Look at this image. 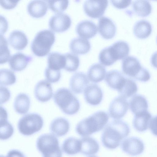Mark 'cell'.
<instances>
[{
  "mask_svg": "<svg viewBox=\"0 0 157 157\" xmlns=\"http://www.w3.org/2000/svg\"><path fill=\"white\" fill-rule=\"evenodd\" d=\"M36 99L41 102H46L52 97L53 90L51 83L46 80L39 81L36 85L34 91Z\"/></svg>",
  "mask_w": 157,
  "mask_h": 157,
  "instance_id": "cell-13",
  "label": "cell"
},
{
  "mask_svg": "<svg viewBox=\"0 0 157 157\" xmlns=\"http://www.w3.org/2000/svg\"><path fill=\"white\" fill-rule=\"evenodd\" d=\"M156 117H152L151 121L149 128L150 129L151 132L155 135H156Z\"/></svg>",
  "mask_w": 157,
  "mask_h": 157,
  "instance_id": "cell-47",
  "label": "cell"
},
{
  "mask_svg": "<svg viewBox=\"0 0 157 157\" xmlns=\"http://www.w3.org/2000/svg\"><path fill=\"white\" fill-rule=\"evenodd\" d=\"M99 60L101 64L105 66H110L115 62L110 55L108 47L100 51L99 55Z\"/></svg>",
  "mask_w": 157,
  "mask_h": 157,
  "instance_id": "cell-39",
  "label": "cell"
},
{
  "mask_svg": "<svg viewBox=\"0 0 157 157\" xmlns=\"http://www.w3.org/2000/svg\"><path fill=\"white\" fill-rule=\"evenodd\" d=\"M122 69L126 75L142 82L148 81L151 77L149 71L141 66L136 58L133 56H128L124 59Z\"/></svg>",
  "mask_w": 157,
  "mask_h": 157,
  "instance_id": "cell-5",
  "label": "cell"
},
{
  "mask_svg": "<svg viewBox=\"0 0 157 157\" xmlns=\"http://www.w3.org/2000/svg\"><path fill=\"white\" fill-rule=\"evenodd\" d=\"M152 117L148 111L135 115L133 120L134 128L139 132L145 131L149 128Z\"/></svg>",
  "mask_w": 157,
  "mask_h": 157,
  "instance_id": "cell-22",
  "label": "cell"
},
{
  "mask_svg": "<svg viewBox=\"0 0 157 157\" xmlns=\"http://www.w3.org/2000/svg\"><path fill=\"white\" fill-rule=\"evenodd\" d=\"M70 128V124L66 119L59 117L54 119L51 123L50 130L54 135L58 137L64 136Z\"/></svg>",
  "mask_w": 157,
  "mask_h": 157,
  "instance_id": "cell-20",
  "label": "cell"
},
{
  "mask_svg": "<svg viewBox=\"0 0 157 157\" xmlns=\"http://www.w3.org/2000/svg\"><path fill=\"white\" fill-rule=\"evenodd\" d=\"M132 6L134 12L138 15L145 17L151 13L152 7L147 0H135L132 2Z\"/></svg>",
  "mask_w": 157,
  "mask_h": 157,
  "instance_id": "cell-32",
  "label": "cell"
},
{
  "mask_svg": "<svg viewBox=\"0 0 157 157\" xmlns=\"http://www.w3.org/2000/svg\"><path fill=\"white\" fill-rule=\"evenodd\" d=\"M105 78L107 85L111 88L117 91L122 86L126 78L121 72L116 70L108 72Z\"/></svg>",
  "mask_w": 157,
  "mask_h": 157,
  "instance_id": "cell-19",
  "label": "cell"
},
{
  "mask_svg": "<svg viewBox=\"0 0 157 157\" xmlns=\"http://www.w3.org/2000/svg\"><path fill=\"white\" fill-rule=\"evenodd\" d=\"M65 65L64 69L69 72H74L78 69L79 65V59L78 56L72 53L64 54Z\"/></svg>",
  "mask_w": 157,
  "mask_h": 157,
  "instance_id": "cell-34",
  "label": "cell"
},
{
  "mask_svg": "<svg viewBox=\"0 0 157 157\" xmlns=\"http://www.w3.org/2000/svg\"><path fill=\"white\" fill-rule=\"evenodd\" d=\"M47 3L42 0H33L30 2L27 6L29 14L35 18H40L44 16L48 10Z\"/></svg>",
  "mask_w": 157,
  "mask_h": 157,
  "instance_id": "cell-23",
  "label": "cell"
},
{
  "mask_svg": "<svg viewBox=\"0 0 157 157\" xmlns=\"http://www.w3.org/2000/svg\"><path fill=\"white\" fill-rule=\"evenodd\" d=\"M30 104V101L29 96L24 93H20L15 98L14 108L18 113L25 114L29 110Z\"/></svg>",
  "mask_w": 157,
  "mask_h": 157,
  "instance_id": "cell-29",
  "label": "cell"
},
{
  "mask_svg": "<svg viewBox=\"0 0 157 157\" xmlns=\"http://www.w3.org/2000/svg\"><path fill=\"white\" fill-rule=\"evenodd\" d=\"M32 59L31 56L21 52H18L11 56L9 63L12 70L15 71H20L24 69Z\"/></svg>",
  "mask_w": 157,
  "mask_h": 157,
  "instance_id": "cell-15",
  "label": "cell"
},
{
  "mask_svg": "<svg viewBox=\"0 0 157 157\" xmlns=\"http://www.w3.org/2000/svg\"><path fill=\"white\" fill-rule=\"evenodd\" d=\"M55 36L52 31L46 29L38 32L31 44V49L36 56L43 57L49 52L55 42Z\"/></svg>",
  "mask_w": 157,
  "mask_h": 157,
  "instance_id": "cell-4",
  "label": "cell"
},
{
  "mask_svg": "<svg viewBox=\"0 0 157 157\" xmlns=\"http://www.w3.org/2000/svg\"><path fill=\"white\" fill-rule=\"evenodd\" d=\"M43 124V120L40 115L36 113H30L20 118L18 128L21 134L29 136L40 131Z\"/></svg>",
  "mask_w": 157,
  "mask_h": 157,
  "instance_id": "cell-7",
  "label": "cell"
},
{
  "mask_svg": "<svg viewBox=\"0 0 157 157\" xmlns=\"http://www.w3.org/2000/svg\"><path fill=\"white\" fill-rule=\"evenodd\" d=\"M130 109L135 115L147 111L148 104L146 98L140 94L134 95L129 102Z\"/></svg>",
  "mask_w": 157,
  "mask_h": 157,
  "instance_id": "cell-25",
  "label": "cell"
},
{
  "mask_svg": "<svg viewBox=\"0 0 157 157\" xmlns=\"http://www.w3.org/2000/svg\"><path fill=\"white\" fill-rule=\"evenodd\" d=\"M53 98L56 105L66 114H75L79 109V101L71 91L67 88L58 89L54 93Z\"/></svg>",
  "mask_w": 157,
  "mask_h": 157,
  "instance_id": "cell-3",
  "label": "cell"
},
{
  "mask_svg": "<svg viewBox=\"0 0 157 157\" xmlns=\"http://www.w3.org/2000/svg\"><path fill=\"white\" fill-rule=\"evenodd\" d=\"M11 45L17 50L24 49L28 44V39L25 34L22 31L16 30L10 34L8 38Z\"/></svg>",
  "mask_w": 157,
  "mask_h": 157,
  "instance_id": "cell-21",
  "label": "cell"
},
{
  "mask_svg": "<svg viewBox=\"0 0 157 157\" xmlns=\"http://www.w3.org/2000/svg\"><path fill=\"white\" fill-rule=\"evenodd\" d=\"M109 119V116L105 112L97 111L79 122L76 127V131L82 136H89L101 130Z\"/></svg>",
  "mask_w": 157,
  "mask_h": 157,
  "instance_id": "cell-2",
  "label": "cell"
},
{
  "mask_svg": "<svg viewBox=\"0 0 157 157\" xmlns=\"http://www.w3.org/2000/svg\"><path fill=\"white\" fill-rule=\"evenodd\" d=\"M0 157H5L2 155H0Z\"/></svg>",
  "mask_w": 157,
  "mask_h": 157,
  "instance_id": "cell-48",
  "label": "cell"
},
{
  "mask_svg": "<svg viewBox=\"0 0 157 157\" xmlns=\"http://www.w3.org/2000/svg\"><path fill=\"white\" fill-rule=\"evenodd\" d=\"M108 48L111 56L115 61L125 58L128 54L130 49L128 44L122 40L116 41Z\"/></svg>",
  "mask_w": 157,
  "mask_h": 157,
  "instance_id": "cell-18",
  "label": "cell"
},
{
  "mask_svg": "<svg viewBox=\"0 0 157 157\" xmlns=\"http://www.w3.org/2000/svg\"><path fill=\"white\" fill-rule=\"evenodd\" d=\"M6 157H25V156L22 152L19 151L12 150L8 152Z\"/></svg>",
  "mask_w": 157,
  "mask_h": 157,
  "instance_id": "cell-45",
  "label": "cell"
},
{
  "mask_svg": "<svg viewBox=\"0 0 157 157\" xmlns=\"http://www.w3.org/2000/svg\"><path fill=\"white\" fill-rule=\"evenodd\" d=\"M108 4L107 0H86L83 4L85 13L93 18H98L104 13Z\"/></svg>",
  "mask_w": 157,
  "mask_h": 157,
  "instance_id": "cell-9",
  "label": "cell"
},
{
  "mask_svg": "<svg viewBox=\"0 0 157 157\" xmlns=\"http://www.w3.org/2000/svg\"><path fill=\"white\" fill-rule=\"evenodd\" d=\"M44 75L46 80L51 83L58 82L61 77L60 71L52 69L48 67L45 70Z\"/></svg>",
  "mask_w": 157,
  "mask_h": 157,
  "instance_id": "cell-40",
  "label": "cell"
},
{
  "mask_svg": "<svg viewBox=\"0 0 157 157\" xmlns=\"http://www.w3.org/2000/svg\"><path fill=\"white\" fill-rule=\"evenodd\" d=\"M70 48L75 54H84L87 53L91 48L90 44L87 39L81 37L74 38L70 42Z\"/></svg>",
  "mask_w": 157,
  "mask_h": 157,
  "instance_id": "cell-26",
  "label": "cell"
},
{
  "mask_svg": "<svg viewBox=\"0 0 157 157\" xmlns=\"http://www.w3.org/2000/svg\"><path fill=\"white\" fill-rule=\"evenodd\" d=\"M89 83L86 75L81 72L75 73L71 77L70 87L71 91L76 94L81 93Z\"/></svg>",
  "mask_w": 157,
  "mask_h": 157,
  "instance_id": "cell-16",
  "label": "cell"
},
{
  "mask_svg": "<svg viewBox=\"0 0 157 157\" xmlns=\"http://www.w3.org/2000/svg\"><path fill=\"white\" fill-rule=\"evenodd\" d=\"M84 96L88 104L93 106L97 105L102 100V91L97 84H91L87 86L84 90Z\"/></svg>",
  "mask_w": 157,
  "mask_h": 157,
  "instance_id": "cell-12",
  "label": "cell"
},
{
  "mask_svg": "<svg viewBox=\"0 0 157 157\" xmlns=\"http://www.w3.org/2000/svg\"><path fill=\"white\" fill-rule=\"evenodd\" d=\"M98 29L101 36L107 39L113 38L116 32V27L114 22L110 18L105 16L99 19Z\"/></svg>",
  "mask_w": 157,
  "mask_h": 157,
  "instance_id": "cell-14",
  "label": "cell"
},
{
  "mask_svg": "<svg viewBox=\"0 0 157 157\" xmlns=\"http://www.w3.org/2000/svg\"><path fill=\"white\" fill-rule=\"evenodd\" d=\"M129 107L127 100L120 96L115 98L111 102L109 108L110 116L116 120H119L126 113Z\"/></svg>",
  "mask_w": 157,
  "mask_h": 157,
  "instance_id": "cell-8",
  "label": "cell"
},
{
  "mask_svg": "<svg viewBox=\"0 0 157 157\" xmlns=\"http://www.w3.org/2000/svg\"><path fill=\"white\" fill-rule=\"evenodd\" d=\"M76 31L81 38L89 39L95 35L98 29L96 24L92 21L85 20L80 22L77 25Z\"/></svg>",
  "mask_w": 157,
  "mask_h": 157,
  "instance_id": "cell-17",
  "label": "cell"
},
{
  "mask_svg": "<svg viewBox=\"0 0 157 157\" xmlns=\"http://www.w3.org/2000/svg\"><path fill=\"white\" fill-rule=\"evenodd\" d=\"M98 157L96 156H90V157Z\"/></svg>",
  "mask_w": 157,
  "mask_h": 157,
  "instance_id": "cell-49",
  "label": "cell"
},
{
  "mask_svg": "<svg viewBox=\"0 0 157 157\" xmlns=\"http://www.w3.org/2000/svg\"><path fill=\"white\" fill-rule=\"evenodd\" d=\"M121 148L126 154L132 156H136L143 152L144 146L141 140L133 136L124 139L121 144Z\"/></svg>",
  "mask_w": 157,
  "mask_h": 157,
  "instance_id": "cell-10",
  "label": "cell"
},
{
  "mask_svg": "<svg viewBox=\"0 0 157 157\" xmlns=\"http://www.w3.org/2000/svg\"><path fill=\"white\" fill-rule=\"evenodd\" d=\"M8 27V23L6 18L0 14V35L3 34L7 31Z\"/></svg>",
  "mask_w": 157,
  "mask_h": 157,
  "instance_id": "cell-44",
  "label": "cell"
},
{
  "mask_svg": "<svg viewBox=\"0 0 157 157\" xmlns=\"http://www.w3.org/2000/svg\"><path fill=\"white\" fill-rule=\"evenodd\" d=\"M36 145L43 157H62L58 139L53 134L41 135L37 140Z\"/></svg>",
  "mask_w": 157,
  "mask_h": 157,
  "instance_id": "cell-6",
  "label": "cell"
},
{
  "mask_svg": "<svg viewBox=\"0 0 157 157\" xmlns=\"http://www.w3.org/2000/svg\"><path fill=\"white\" fill-rule=\"evenodd\" d=\"M152 27L150 23L145 20H141L136 22L133 27L135 36L140 39L148 37L151 34Z\"/></svg>",
  "mask_w": 157,
  "mask_h": 157,
  "instance_id": "cell-28",
  "label": "cell"
},
{
  "mask_svg": "<svg viewBox=\"0 0 157 157\" xmlns=\"http://www.w3.org/2000/svg\"><path fill=\"white\" fill-rule=\"evenodd\" d=\"M10 96V92L7 88L0 86V105L4 104L8 101Z\"/></svg>",
  "mask_w": 157,
  "mask_h": 157,
  "instance_id": "cell-41",
  "label": "cell"
},
{
  "mask_svg": "<svg viewBox=\"0 0 157 157\" xmlns=\"http://www.w3.org/2000/svg\"><path fill=\"white\" fill-rule=\"evenodd\" d=\"M81 142L80 152L86 155H90L96 154L99 150V145L94 138L85 137L80 139Z\"/></svg>",
  "mask_w": 157,
  "mask_h": 157,
  "instance_id": "cell-24",
  "label": "cell"
},
{
  "mask_svg": "<svg viewBox=\"0 0 157 157\" xmlns=\"http://www.w3.org/2000/svg\"><path fill=\"white\" fill-rule=\"evenodd\" d=\"M13 132V128L7 120L0 122V140H5L9 139Z\"/></svg>",
  "mask_w": 157,
  "mask_h": 157,
  "instance_id": "cell-37",
  "label": "cell"
},
{
  "mask_svg": "<svg viewBox=\"0 0 157 157\" xmlns=\"http://www.w3.org/2000/svg\"><path fill=\"white\" fill-rule=\"evenodd\" d=\"M130 132L129 127L126 122L119 120H113L105 127L101 136L102 143L107 149H115Z\"/></svg>",
  "mask_w": 157,
  "mask_h": 157,
  "instance_id": "cell-1",
  "label": "cell"
},
{
  "mask_svg": "<svg viewBox=\"0 0 157 157\" xmlns=\"http://www.w3.org/2000/svg\"><path fill=\"white\" fill-rule=\"evenodd\" d=\"M10 52L8 46L6 39L2 35H0V64L7 62L9 59Z\"/></svg>",
  "mask_w": 157,
  "mask_h": 157,
  "instance_id": "cell-36",
  "label": "cell"
},
{
  "mask_svg": "<svg viewBox=\"0 0 157 157\" xmlns=\"http://www.w3.org/2000/svg\"><path fill=\"white\" fill-rule=\"evenodd\" d=\"M106 74L105 68L98 63L92 65L89 68L87 73L88 79L94 83L98 82L103 80Z\"/></svg>",
  "mask_w": 157,
  "mask_h": 157,
  "instance_id": "cell-27",
  "label": "cell"
},
{
  "mask_svg": "<svg viewBox=\"0 0 157 157\" xmlns=\"http://www.w3.org/2000/svg\"><path fill=\"white\" fill-rule=\"evenodd\" d=\"M137 90V86L135 82L131 79L126 78L122 86L118 91L121 96L125 98L134 95Z\"/></svg>",
  "mask_w": 157,
  "mask_h": 157,
  "instance_id": "cell-33",
  "label": "cell"
},
{
  "mask_svg": "<svg viewBox=\"0 0 157 157\" xmlns=\"http://www.w3.org/2000/svg\"><path fill=\"white\" fill-rule=\"evenodd\" d=\"M111 3L116 8L122 9L126 8L131 3V0H111Z\"/></svg>",
  "mask_w": 157,
  "mask_h": 157,
  "instance_id": "cell-42",
  "label": "cell"
},
{
  "mask_svg": "<svg viewBox=\"0 0 157 157\" xmlns=\"http://www.w3.org/2000/svg\"><path fill=\"white\" fill-rule=\"evenodd\" d=\"M16 81V76L13 71L6 69H0V85H11Z\"/></svg>",
  "mask_w": 157,
  "mask_h": 157,
  "instance_id": "cell-35",
  "label": "cell"
},
{
  "mask_svg": "<svg viewBox=\"0 0 157 157\" xmlns=\"http://www.w3.org/2000/svg\"><path fill=\"white\" fill-rule=\"evenodd\" d=\"M19 0H0V5L3 8L11 9L14 8Z\"/></svg>",
  "mask_w": 157,
  "mask_h": 157,
  "instance_id": "cell-43",
  "label": "cell"
},
{
  "mask_svg": "<svg viewBox=\"0 0 157 157\" xmlns=\"http://www.w3.org/2000/svg\"><path fill=\"white\" fill-rule=\"evenodd\" d=\"M8 113L6 109L0 106V122L7 120Z\"/></svg>",
  "mask_w": 157,
  "mask_h": 157,
  "instance_id": "cell-46",
  "label": "cell"
},
{
  "mask_svg": "<svg viewBox=\"0 0 157 157\" xmlns=\"http://www.w3.org/2000/svg\"><path fill=\"white\" fill-rule=\"evenodd\" d=\"M48 67L50 68L60 71L65 65L64 54L54 52L50 53L48 57Z\"/></svg>",
  "mask_w": 157,
  "mask_h": 157,
  "instance_id": "cell-30",
  "label": "cell"
},
{
  "mask_svg": "<svg viewBox=\"0 0 157 157\" xmlns=\"http://www.w3.org/2000/svg\"><path fill=\"white\" fill-rule=\"evenodd\" d=\"M71 19L66 14L59 13L52 16L49 21L50 28L56 32H62L67 30L71 26Z\"/></svg>",
  "mask_w": 157,
  "mask_h": 157,
  "instance_id": "cell-11",
  "label": "cell"
},
{
  "mask_svg": "<svg viewBox=\"0 0 157 157\" xmlns=\"http://www.w3.org/2000/svg\"><path fill=\"white\" fill-rule=\"evenodd\" d=\"M47 1L49 8L53 12L59 13L65 10L69 4L68 0H48Z\"/></svg>",
  "mask_w": 157,
  "mask_h": 157,
  "instance_id": "cell-38",
  "label": "cell"
},
{
  "mask_svg": "<svg viewBox=\"0 0 157 157\" xmlns=\"http://www.w3.org/2000/svg\"><path fill=\"white\" fill-rule=\"evenodd\" d=\"M64 152L69 155H74L80 152L81 142L80 139L73 137L65 140L62 145Z\"/></svg>",
  "mask_w": 157,
  "mask_h": 157,
  "instance_id": "cell-31",
  "label": "cell"
}]
</instances>
